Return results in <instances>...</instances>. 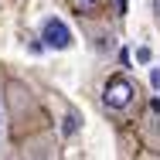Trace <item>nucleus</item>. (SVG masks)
<instances>
[{"label":"nucleus","mask_w":160,"mask_h":160,"mask_svg":"<svg viewBox=\"0 0 160 160\" xmlns=\"http://www.w3.org/2000/svg\"><path fill=\"white\" fill-rule=\"evenodd\" d=\"M102 109L116 123H133L140 116V109H143V89H140V82L133 75H126V72L109 75L106 85H102Z\"/></svg>","instance_id":"2"},{"label":"nucleus","mask_w":160,"mask_h":160,"mask_svg":"<svg viewBox=\"0 0 160 160\" xmlns=\"http://www.w3.org/2000/svg\"><path fill=\"white\" fill-rule=\"evenodd\" d=\"M140 129H143V147L150 153H160V106L153 102L150 112L140 116Z\"/></svg>","instance_id":"4"},{"label":"nucleus","mask_w":160,"mask_h":160,"mask_svg":"<svg viewBox=\"0 0 160 160\" xmlns=\"http://www.w3.org/2000/svg\"><path fill=\"white\" fill-rule=\"evenodd\" d=\"M41 34H44V44H48V48H58V51H62V48H68V44H72L68 28H65L62 21H55V17H51V21H44Z\"/></svg>","instance_id":"7"},{"label":"nucleus","mask_w":160,"mask_h":160,"mask_svg":"<svg viewBox=\"0 0 160 160\" xmlns=\"http://www.w3.org/2000/svg\"><path fill=\"white\" fill-rule=\"evenodd\" d=\"M150 7H153V21H157V28H160V0H150Z\"/></svg>","instance_id":"8"},{"label":"nucleus","mask_w":160,"mask_h":160,"mask_svg":"<svg viewBox=\"0 0 160 160\" xmlns=\"http://www.w3.org/2000/svg\"><path fill=\"white\" fill-rule=\"evenodd\" d=\"M14 150H17L21 157H58V153H62V140H58L55 126H48V129H38L31 136H24Z\"/></svg>","instance_id":"3"},{"label":"nucleus","mask_w":160,"mask_h":160,"mask_svg":"<svg viewBox=\"0 0 160 160\" xmlns=\"http://www.w3.org/2000/svg\"><path fill=\"white\" fill-rule=\"evenodd\" d=\"M14 153V133H10V109H7V85L0 78V160Z\"/></svg>","instance_id":"5"},{"label":"nucleus","mask_w":160,"mask_h":160,"mask_svg":"<svg viewBox=\"0 0 160 160\" xmlns=\"http://www.w3.org/2000/svg\"><path fill=\"white\" fill-rule=\"evenodd\" d=\"M109 3L112 0H68L72 14L78 21H89V17H109Z\"/></svg>","instance_id":"6"},{"label":"nucleus","mask_w":160,"mask_h":160,"mask_svg":"<svg viewBox=\"0 0 160 160\" xmlns=\"http://www.w3.org/2000/svg\"><path fill=\"white\" fill-rule=\"evenodd\" d=\"M3 85H7V109H10V133H14V140H17L21 129H24V116H28V123H31V133L51 126V116L44 112L41 99L34 96V89L28 82L7 78ZM31 133H28V136H31ZM17 143H21V140H17ZM17 143H14V147H17Z\"/></svg>","instance_id":"1"}]
</instances>
